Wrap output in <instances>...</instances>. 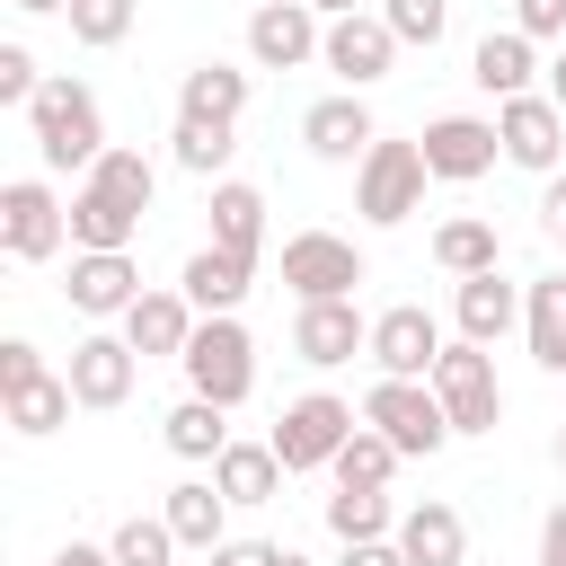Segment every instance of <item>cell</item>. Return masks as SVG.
<instances>
[{
	"label": "cell",
	"mask_w": 566,
	"mask_h": 566,
	"mask_svg": "<svg viewBox=\"0 0 566 566\" xmlns=\"http://www.w3.org/2000/svg\"><path fill=\"white\" fill-rule=\"evenodd\" d=\"M265 566H310V557H301V548H274V557H265Z\"/></svg>",
	"instance_id": "49"
},
{
	"label": "cell",
	"mask_w": 566,
	"mask_h": 566,
	"mask_svg": "<svg viewBox=\"0 0 566 566\" xmlns=\"http://www.w3.org/2000/svg\"><path fill=\"white\" fill-rule=\"evenodd\" d=\"M159 442L177 451V460H195V469H212L221 451H230V407H212V398H177L168 416H159Z\"/></svg>",
	"instance_id": "27"
},
{
	"label": "cell",
	"mask_w": 566,
	"mask_h": 566,
	"mask_svg": "<svg viewBox=\"0 0 566 566\" xmlns=\"http://www.w3.org/2000/svg\"><path fill=\"white\" fill-rule=\"evenodd\" d=\"M80 186H97V195H106V203H124V212H150V195H159V168H150V150H124V142H106V159H97Z\"/></svg>",
	"instance_id": "31"
},
{
	"label": "cell",
	"mask_w": 566,
	"mask_h": 566,
	"mask_svg": "<svg viewBox=\"0 0 566 566\" xmlns=\"http://www.w3.org/2000/svg\"><path fill=\"white\" fill-rule=\"evenodd\" d=\"M310 9H318V18H354L363 0H310Z\"/></svg>",
	"instance_id": "48"
},
{
	"label": "cell",
	"mask_w": 566,
	"mask_h": 566,
	"mask_svg": "<svg viewBox=\"0 0 566 566\" xmlns=\"http://www.w3.org/2000/svg\"><path fill=\"white\" fill-rule=\"evenodd\" d=\"M177 115H195V124H239L248 115V71L239 62H195L186 80H177Z\"/></svg>",
	"instance_id": "26"
},
{
	"label": "cell",
	"mask_w": 566,
	"mask_h": 566,
	"mask_svg": "<svg viewBox=\"0 0 566 566\" xmlns=\"http://www.w3.org/2000/svg\"><path fill=\"white\" fill-rule=\"evenodd\" d=\"M53 566H115V548H97V539H62Z\"/></svg>",
	"instance_id": "45"
},
{
	"label": "cell",
	"mask_w": 566,
	"mask_h": 566,
	"mask_svg": "<svg viewBox=\"0 0 566 566\" xmlns=\"http://www.w3.org/2000/svg\"><path fill=\"white\" fill-rule=\"evenodd\" d=\"M380 18H389V35L398 44H442V27H451V0H380Z\"/></svg>",
	"instance_id": "38"
},
{
	"label": "cell",
	"mask_w": 566,
	"mask_h": 566,
	"mask_svg": "<svg viewBox=\"0 0 566 566\" xmlns=\"http://www.w3.org/2000/svg\"><path fill=\"white\" fill-rule=\"evenodd\" d=\"M433 354H442V318H433L424 301H398V310L371 318V363H380L389 380H424Z\"/></svg>",
	"instance_id": "17"
},
{
	"label": "cell",
	"mask_w": 566,
	"mask_h": 566,
	"mask_svg": "<svg viewBox=\"0 0 566 566\" xmlns=\"http://www.w3.org/2000/svg\"><path fill=\"white\" fill-rule=\"evenodd\" d=\"M0 407H9V433L44 442V433L71 424L80 398H71V371H44V354L27 336H0Z\"/></svg>",
	"instance_id": "4"
},
{
	"label": "cell",
	"mask_w": 566,
	"mask_h": 566,
	"mask_svg": "<svg viewBox=\"0 0 566 566\" xmlns=\"http://www.w3.org/2000/svg\"><path fill=\"white\" fill-rule=\"evenodd\" d=\"M363 424H380L407 460H433L442 442H460L451 416H442V398H433V380H389V371L363 389Z\"/></svg>",
	"instance_id": "7"
},
{
	"label": "cell",
	"mask_w": 566,
	"mask_h": 566,
	"mask_svg": "<svg viewBox=\"0 0 566 566\" xmlns=\"http://www.w3.org/2000/svg\"><path fill=\"white\" fill-rule=\"evenodd\" d=\"M522 336H531V363L566 380V274L522 283Z\"/></svg>",
	"instance_id": "29"
},
{
	"label": "cell",
	"mask_w": 566,
	"mask_h": 566,
	"mask_svg": "<svg viewBox=\"0 0 566 566\" xmlns=\"http://www.w3.org/2000/svg\"><path fill=\"white\" fill-rule=\"evenodd\" d=\"M62 239H71V203L44 177H9L0 186V248L18 265H44V256H62Z\"/></svg>",
	"instance_id": "9"
},
{
	"label": "cell",
	"mask_w": 566,
	"mask_h": 566,
	"mask_svg": "<svg viewBox=\"0 0 566 566\" xmlns=\"http://www.w3.org/2000/svg\"><path fill=\"white\" fill-rule=\"evenodd\" d=\"M327 531H336V539H389V531H398L389 486H336V495H327Z\"/></svg>",
	"instance_id": "35"
},
{
	"label": "cell",
	"mask_w": 566,
	"mask_h": 566,
	"mask_svg": "<svg viewBox=\"0 0 566 566\" xmlns=\"http://www.w3.org/2000/svg\"><path fill=\"white\" fill-rule=\"evenodd\" d=\"M433 398H442V416H451V433L460 442H478V433H495L504 424V380H495V345H442L433 354Z\"/></svg>",
	"instance_id": "3"
},
{
	"label": "cell",
	"mask_w": 566,
	"mask_h": 566,
	"mask_svg": "<svg viewBox=\"0 0 566 566\" xmlns=\"http://www.w3.org/2000/svg\"><path fill=\"white\" fill-rule=\"evenodd\" d=\"M265 557H274V539H221L203 566H265Z\"/></svg>",
	"instance_id": "42"
},
{
	"label": "cell",
	"mask_w": 566,
	"mask_h": 566,
	"mask_svg": "<svg viewBox=\"0 0 566 566\" xmlns=\"http://www.w3.org/2000/svg\"><path fill=\"white\" fill-rule=\"evenodd\" d=\"M433 265L460 283V274H495L504 265V239H495V221H478V212H460V221H442L433 230Z\"/></svg>",
	"instance_id": "30"
},
{
	"label": "cell",
	"mask_w": 566,
	"mask_h": 566,
	"mask_svg": "<svg viewBox=\"0 0 566 566\" xmlns=\"http://www.w3.org/2000/svg\"><path fill=\"white\" fill-rule=\"evenodd\" d=\"M495 142H504V159H513V168L557 177V168H566V106H557L548 88H522V97H504V106H495Z\"/></svg>",
	"instance_id": "10"
},
{
	"label": "cell",
	"mask_w": 566,
	"mask_h": 566,
	"mask_svg": "<svg viewBox=\"0 0 566 566\" xmlns=\"http://www.w3.org/2000/svg\"><path fill=\"white\" fill-rule=\"evenodd\" d=\"M389 62H398V35H389V18H380V9H354V18H327V44H318V71H336L345 88H371V80H389Z\"/></svg>",
	"instance_id": "14"
},
{
	"label": "cell",
	"mask_w": 566,
	"mask_h": 566,
	"mask_svg": "<svg viewBox=\"0 0 566 566\" xmlns=\"http://www.w3.org/2000/svg\"><path fill=\"white\" fill-rule=\"evenodd\" d=\"M133 230H142V212L106 203L97 186H71V248H133Z\"/></svg>",
	"instance_id": "33"
},
{
	"label": "cell",
	"mask_w": 566,
	"mask_h": 566,
	"mask_svg": "<svg viewBox=\"0 0 566 566\" xmlns=\"http://www.w3.org/2000/svg\"><path fill=\"white\" fill-rule=\"evenodd\" d=\"M513 27L539 35V44H557L566 35V0H513Z\"/></svg>",
	"instance_id": "40"
},
{
	"label": "cell",
	"mask_w": 566,
	"mask_h": 566,
	"mask_svg": "<svg viewBox=\"0 0 566 566\" xmlns=\"http://www.w3.org/2000/svg\"><path fill=\"white\" fill-rule=\"evenodd\" d=\"M336 566H407V548H398V531L389 539H336Z\"/></svg>",
	"instance_id": "41"
},
{
	"label": "cell",
	"mask_w": 566,
	"mask_h": 566,
	"mask_svg": "<svg viewBox=\"0 0 566 566\" xmlns=\"http://www.w3.org/2000/svg\"><path fill=\"white\" fill-rule=\"evenodd\" d=\"M203 221H212V248L265 256V195H256L248 177H212V186H203Z\"/></svg>",
	"instance_id": "24"
},
{
	"label": "cell",
	"mask_w": 566,
	"mask_h": 566,
	"mask_svg": "<svg viewBox=\"0 0 566 566\" xmlns=\"http://www.w3.org/2000/svg\"><path fill=\"white\" fill-rule=\"evenodd\" d=\"M177 371H186V389H195V398H212V407H239V398L256 389V336L239 327V310L203 318V327H195V345L177 354Z\"/></svg>",
	"instance_id": "5"
},
{
	"label": "cell",
	"mask_w": 566,
	"mask_h": 566,
	"mask_svg": "<svg viewBox=\"0 0 566 566\" xmlns=\"http://www.w3.org/2000/svg\"><path fill=\"white\" fill-rule=\"evenodd\" d=\"M283 283H292V301H354L371 283V265L345 230H292L283 239Z\"/></svg>",
	"instance_id": "8"
},
{
	"label": "cell",
	"mask_w": 566,
	"mask_h": 566,
	"mask_svg": "<svg viewBox=\"0 0 566 566\" xmlns=\"http://www.w3.org/2000/svg\"><path fill=\"white\" fill-rule=\"evenodd\" d=\"M62 18H71V44H88V53H106V44H124V35H133V18H142V0H71Z\"/></svg>",
	"instance_id": "36"
},
{
	"label": "cell",
	"mask_w": 566,
	"mask_h": 566,
	"mask_svg": "<svg viewBox=\"0 0 566 566\" xmlns=\"http://www.w3.org/2000/svg\"><path fill=\"white\" fill-rule=\"evenodd\" d=\"M283 478H292V469H283V451H274V442H239V433H230V451L212 460V486H221L230 504H274V495H283Z\"/></svg>",
	"instance_id": "28"
},
{
	"label": "cell",
	"mask_w": 566,
	"mask_h": 566,
	"mask_svg": "<svg viewBox=\"0 0 566 566\" xmlns=\"http://www.w3.org/2000/svg\"><path fill=\"white\" fill-rule=\"evenodd\" d=\"M9 9H27V18H62L71 0H9Z\"/></svg>",
	"instance_id": "46"
},
{
	"label": "cell",
	"mask_w": 566,
	"mask_h": 566,
	"mask_svg": "<svg viewBox=\"0 0 566 566\" xmlns=\"http://www.w3.org/2000/svg\"><path fill=\"white\" fill-rule=\"evenodd\" d=\"M557 469H566V424H557Z\"/></svg>",
	"instance_id": "50"
},
{
	"label": "cell",
	"mask_w": 566,
	"mask_h": 566,
	"mask_svg": "<svg viewBox=\"0 0 566 566\" xmlns=\"http://www.w3.org/2000/svg\"><path fill=\"white\" fill-rule=\"evenodd\" d=\"M195 327H203V310H195L186 292H142V301L124 310V336H133L142 363H177V354L195 345Z\"/></svg>",
	"instance_id": "20"
},
{
	"label": "cell",
	"mask_w": 566,
	"mask_h": 566,
	"mask_svg": "<svg viewBox=\"0 0 566 566\" xmlns=\"http://www.w3.org/2000/svg\"><path fill=\"white\" fill-rule=\"evenodd\" d=\"M133 380H142L133 336H80V345H71V398H80L88 416H115V407L133 398Z\"/></svg>",
	"instance_id": "16"
},
{
	"label": "cell",
	"mask_w": 566,
	"mask_h": 566,
	"mask_svg": "<svg viewBox=\"0 0 566 566\" xmlns=\"http://www.w3.org/2000/svg\"><path fill=\"white\" fill-rule=\"evenodd\" d=\"M451 327H460L469 345H504V336L522 327V283H504V265H495V274H460Z\"/></svg>",
	"instance_id": "19"
},
{
	"label": "cell",
	"mask_w": 566,
	"mask_h": 566,
	"mask_svg": "<svg viewBox=\"0 0 566 566\" xmlns=\"http://www.w3.org/2000/svg\"><path fill=\"white\" fill-rule=\"evenodd\" d=\"M539 230L566 248V168H557V177H548V195H539Z\"/></svg>",
	"instance_id": "43"
},
{
	"label": "cell",
	"mask_w": 566,
	"mask_h": 566,
	"mask_svg": "<svg viewBox=\"0 0 566 566\" xmlns=\"http://www.w3.org/2000/svg\"><path fill=\"white\" fill-rule=\"evenodd\" d=\"M142 292H150V283H142L133 248H71V283H62V301H71L80 318H124Z\"/></svg>",
	"instance_id": "13"
},
{
	"label": "cell",
	"mask_w": 566,
	"mask_h": 566,
	"mask_svg": "<svg viewBox=\"0 0 566 566\" xmlns=\"http://www.w3.org/2000/svg\"><path fill=\"white\" fill-rule=\"evenodd\" d=\"M35 88H44V71H35V53L9 35V44H0V106H35Z\"/></svg>",
	"instance_id": "39"
},
{
	"label": "cell",
	"mask_w": 566,
	"mask_h": 566,
	"mask_svg": "<svg viewBox=\"0 0 566 566\" xmlns=\"http://www.w3.org/2000/svg\"><path fill=\"white\" fill-rule=\"evenodd\" d=\"M424 186H433V168H424V142H371L363 159H354V212L371 221V230H398V221H416L424 212Z\"/></svg>",
	"instance_id": "2"
},
{
	"label": "cell",
	"mask_w": 566,
	"mask_h": 566,
	"mask_svg": "<svg viewBox=\"0 0 566 566\" xmlns=\"http://www.w3.org/2000/svg\"><path fill=\"white\" fill-rule=\"evenodd\" d=\"M469 80L504 106V97H522L531 80H539V35H522V27H486L478 35V53H469Z\"/></svg>",
	"instance_id": "21"
},
{
	"label": "cell",
	"mask_w": 566,
	"mask_h": 566,
	"mask_svg": "<svg viewBox=\"0 0 566 566\" xmlns=\"http://www.w3.org/2000/svg\"><path fill=\"white\" fill-rule=\"evenodd\" d=\"M398 548H407V566H469V522H460V504H442V495L407 504V513H398Z\"/></svg>",
	"instance_id": "23"
},
{
	"label": "cell",
	"mask_w": 566,
	"mask_h": 566,
	"mask_svg": "<svg viewBox=\"0 0 566 566\" xmlns=\"http://www.w3.org/2000/svg\"><path fill=\"white\" fill-rule=\"evenodd\" d=\"M292 354H301L310 371H336V363L371 354V318H363L354 301H301V310H292Z\"/></svg>",
	"instance_id": "15"
},
{
	"label": "cell",
	"mask_w": 566,
	"mask_h": 566,
	"mask_svg": "<svg viewBox=\"0 0 566 566\" xmlns=\"http://www.w3.org/2000/svg\"><path fill=\"white\" fill-rule=\"evenodd\" d=\"M159 513H168V531H177V548H195V557H212V548L230 539V495H221L212 478H177Z\"/></svg>",
	"instance_id": "25"
},
{
	"label": "cell",
	"mask_w": 566,
	"mask_h": 566,
	"mask_svg": "<svg viewBox=\"0 0 566 566\" xmlns=\"http://www.w3.org/2000/svg\"><path fill=\"white\" fill-rule=\"evenodd\" d=\"M363 424V407L354 398H336V389H301L283 416H274V451H283V469L292 478H310V469H336V451H345V433Z\"/></svg>",
	"instance_id": "6"
},
{
	"label": "cell",
	"mask_w": 566,
	"mask_h": 566,
	"mask_svg": "<svg viewBox=\"0 0 566 566\" xmlns=\"http://www.w3.org/2000/svg\"><path fill=\"white\" fill-rule=\"evenodd\" d=\"M230 150H239V124H195V115H177V133H168V159L186 168V177H221L230 168Z\"/></svg>",
	"instance_id": "32"
},
{
	"label": "cell",
	"mask_w": 566,
	"mask_h": 566,
	"mask_svg": "<svg viewBox=\"0 0 566 566\" xmlns=\"http://www.w3.org/2000/svg\"><path fill=\"white\" fill-rule=\"evenodd\" d=\"M548 97H557V106H566V53H557V62H548Z\"/></svg>",
	"instance_id": "47"
},
{
	"label": "cell",
	"mask_w": 566,
	"mask_h": 566,
	"mask_svg": "<svg viewBox=\"0 0 566 566\" xmlns=\"http://www.w3.org/2000/svg\"><path fill=\"white\" fill-rule=\"evenodd\" d=\"M301 142H310V159H327V168H354V159L380 142V124H371L363 88H336V97H318V106L301 115Z\"/></svg>",
	"instance_id": "18"
},
{
	"label": "cell",
	"mask_w": 566,
	"mask_h": 566,
	"mask_svg": "<svg viewBox=\"0 0 566 566\" xmlns=\"http://www.w3.org/2000/svg\"><path fill=\"white\" fill-rule=\"evenodd\" d=\"M27 133H35V159H44V168H80V177H88V168L106 159V106H97V88L71 80V71H53V80L35 88Z\"/></svg>",
	"instance_id": "1"
},
{
	"label": "cell",
	"mask_w": 566,
	"mask_h": 566,
	"mask_svg": "<svg viewBox=\"0 0 566 566\" xmlns=\"http://www.w3.org/2000/svg\"><path fill=\"white\" fill-rule=\"evenodd\" d=\"M248 283H256V256H239V248H212V239H203V248L186 256V274H177V292H186L203 318L239 310V301H248Z\"/></svg>",
	"instance_id": "22"
},
{
	"label": "cell",
	"mask_w": 566,
	"mask_h": 566,
	"mask_svg": "<svg viewBox=\"0 0 566 566\" xmlns=\"http://www.w3.org/2000/svg\"><path fill=\"white\" fill-rule=\"evenodd\" d=\"M115 566H168L177 557V531H168V513H133V522H115Z\"/></svg>",
	"instance_id": "37"
},
{
	"label": "cell",
	"mask_w": 566,
	"mask_h": 566,
	"mask_svg": "<svg viewBox=\"0 0 566 566\" xmlns=\"http://www.w3.org/2000/svg\"><path fill=\"white\" fill-rule=\"evenodd\" d=\"M416 142H424V168H433V186H478V177L504 159V142H495V115H433Z\"/></svg>",
	"instance_id": "12"
},
{
	"label": "cell",
	"mask_w": 566,
	"mask_h": 566,
	"mask_svg": "<svg viewBox=\"0 0 566 566\" xmlns=\"http://www.w3.org/2000/svg\"><path fill=\"white\" fill-rule=\"evenodd\" d=\"M398 460H407V451H398V442H389L380 424H354L327 478H336V486H389V478H398Z\"/></svg>",
	"instance_id": "34"
},
{
	"label": "cell",
	"mask_w": 566,
	"mask_h": 566,
	"mask_svg": "<svg viewBox=\"0 0 566 566\" xmlns=\"http://www.w3.org/2000/svg\"><path fill=\"white\" fill-rule=\"evenodd\" d=\"M318 44H327V18L310 0H256L248 9V62L256 71H301V62H318Z\"/></svg>",
	"instance_id": "11"
},
{
	"label": "cell",
	"mask_w": 566,
	"mask_h": 566,
	"mask_svg": "<svg viewBox=\"0 0 566 566\" xmlns=\"http://www.w3.org/2000/svg\"><path fill=\"white\" fill-rule=\"evenodd\" d=\"M539 566H566V495H557L548 522H539Z\"/></svg>",
	"instance_id": "44"
}]
</instances>
